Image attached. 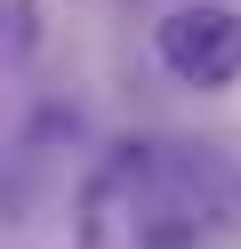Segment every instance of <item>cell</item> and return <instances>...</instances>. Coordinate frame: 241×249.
Returning <instances> with one entry per match:
<instances>
[{
  "label": "cell",
  "mask_w": 241,
  "mask_h": 249,
  "mask_svg": "<svg viewBox=\"0 0 241 249\" xmlns=\"http://www.w3.org/2000/svg\"><path fill=\"white\" fill-rule=\"evenodd\" d=\"M153 49H161V65H169L185 89H225V81H241V17L217 8V0L169 8L161 33H153Z\"/></svg>",
  "instance_id": "6da1fadb"
}]
</instances>
